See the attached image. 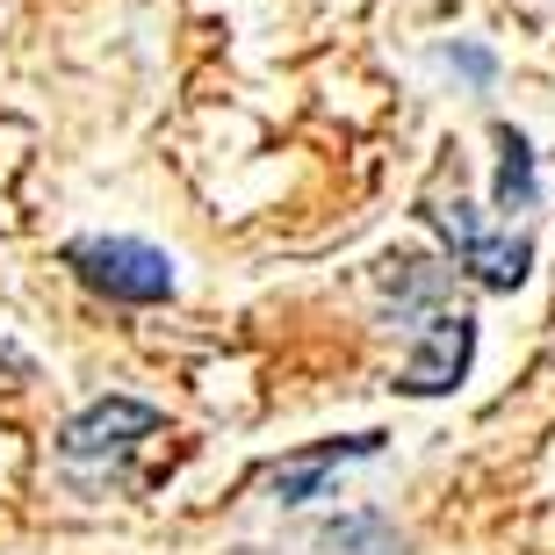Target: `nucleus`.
Listing matches in <instances>:
<instances>
[{"label": "nucleus", "instance_id": "obj_1", "mask_svg": "<svg viewBox=\"0 0 555 555\" xmlns=\"http://www.w3.org/2000/svg\"><path fill=\"white\" fill-rule=\"evenodd\" d=\"M65 260L80 268L87 288H102L116 304H166L173 296V260L144 238H73Z\"/></svg>", "mask_w": 555, "mask_h": 555}, {"label": "nucleus", "instance_id": "obj_2", "mask_svg": "<svg viewBox=\"0 0 555 555\" xmlns=\"http://www.w3.org/2000/svg\"><path fill=\"white\" fill-rule=\"evenodd\" d=\"M426 217L448 231L454 260H462L483 288H519V282H527V268H534V246H527V238H491V231L476 224L469 203H433Z\"/></svg>", "mask_w": 555, "mask_h": 555}, {"label": "nucleus", "instance_id": "obj_3", "mask_svg": "<svg viewBox=\"0 0 555 555\" xmlns=\"http://www.w3.org/2000/svg\"><path fill=\"white\" fill-rule=\"evenodd\" d=\"M469 353H476V325L462 310H426V325H418V347L404 361V390L412 397H448L462 375H469Z\"/></svg>", "mask_w": 555, "mask_h": 555}, {"label": "nucleus", "instance_id": "obj_4", "mask_svg": "<svg viewBox=\"0 0 555 555\" xmlns=\"http://www.w3.org/2000/svg\"><path fill=\"white\" fill-rule=\"evenodd\" d=\"M152 426H159L152 404H138V397H102V404H87V412L65 426L59 448L73 454V462H94V454H116V448H130V440H144Z\"/></svg>", "mask_w": 555, "mask_h": 555}, {"label": "nucleus", "instance_id": "obj_5", "mask_svg": "<svg viewBox=\"0 0 555 555\" xmlns=\"http://www.w3.org/2000/svg\"><path fill=\"white\" fill-rule=\"evenodd\" d=\"M375 448H383V433L325 440L318 454H304V462H282V469H274V498H282V505H304V498H318V491H325V476L339 469V462H353V454H375Z\"/></svg>", "mask_w": 555, "mask_h": 555}, {"label": "nucleus", "instance_id": "obj_6", "mask_svg": "<svg viewBox=\"0 0 555 555\" xmlns=\"http://www.w3.org/2000/svg\"><path fill=\"white\" fill-rule=\"evenodd\" d=\"M534 203V144L513 124H498V209H527Z\"/></svg>", "mask_w": 555, "mask_h": 555}, {"label": "nucleus", "instance_id": "obj_7", "mask_svg": "<svg viewBox=\"0 0 555 555\" xmlns=\"http://www.w3.org/2000/svg\"><path fill=\"white\" fill-rule=\"evenodd\" d=\"M383 288H390L397 304H418V310H440V296H448V268L440 260H390V274H383Z\"/></svg>", "mask_w": 555, "mask_h": 555}, {"label": "nucleus", "instance_id": "obj_8", "mask_svg": "<svg viewBox=\"0 0 555 555\" xmlns=\"http://www.w3.org/2000/svg\"><path fill=\"white\" fill-rule=\"evenodd\" d=\"M325 548H347V555H404V541H397L383 519H332V527H325Z\"/></svg>", "mask_w": 555, "mask_h": 555}, {"label": "nucleus", "instance_id": "obj_9", "mask_svg": "<svg viewBox=\"0 0 555 555\" xmlns=\"http://www.w3.org/2000/svg\"><path fill=\"white\" fill-rule=\"evenodd\" d=\"M448 65H462V73H469L476 87H483V80L498 73V65H491V51H476V43H454V51H448Z\"/></svg>", "mask_w": 555, "mask_h": 555}]
</instances>
